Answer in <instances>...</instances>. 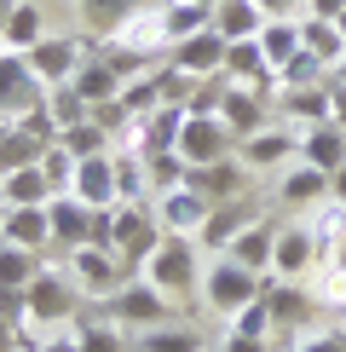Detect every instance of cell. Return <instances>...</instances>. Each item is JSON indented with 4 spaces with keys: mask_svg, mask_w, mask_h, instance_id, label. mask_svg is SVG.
Instances as JSON below:
<instances>
[{
    "mask_svg": "<svg viewBox=\"0 0 346 352\" xmlns=\"http://www.w3.org/2000/svg\"><path fill=\"white\" fill-rule=\"evenodd\" d=\"M139 272L150 277L168 300H191V295H202V243L168 231V237L150 248V260H144Z\"/></svg>",
    "mask_w": 346,
    "mask_h": 352,
    "instance_id": "obj_1",
    "label": "cell"
},
{
    "mask_svg": "<svg viewBox=\"0 0 346 352\" xmlns=\"http://www.w3.org/2000/svg\"><path fill=\"white\" fill-rule=\"evenodd\" d=\"M23 324L29 329H58V324H69V318H81V283L64 272H52V266H41L35 272V283L23 289Z\"/></svg>",
    "mask_w": 346,
    "mask_h": 352,
    "instance_id": "obj_2",
    "label": "cell"
},
{
    "mask_svg": "<svg viewBox=\"0 0 346 352\" xmlns=\"http://www.w3.org/2000/svg\"><path fill=\"white\" fill-rule=\"evenodd\" d=\"M260 289H266V277L237 266L231 254H214L208 266H202V300H208V312H220V318H231L249 300H260Z\"/></svg>",
    "mask_w": 346,
    "mask_h": 352,
    "instance_id": "obj_3",
    "label": "cell"
},
{
    "mask_svg": "<svg viewBox=\"0 0 346 352\" xmlns=\"http://www.w3.org/2000/svg\"><path fill=\"white\" fill-rule=\"evenodd\" d=\"M104 306H110V324H122L127 335H144V329L168 324V312H173V300L150 283V277H127Z\"/></svg>",
    "mask_w": 346,
    "mask_h": 352,
    "instance_id": "obj_4",
    "label": "cell"
},
{
    "mask_svg": "<svg viewBox=\"0 0 346 352\" xmlns=\"http://www.w3.org/2000/svg\"><path fill=\"white\" fill-rule=\"evenodd\" d=\"M110 226H115V237H110V248L122 260H150V248L168 237L162 231V219H156V202H115L110 208Z\"/></svg>",
    "mask_w": 346,
    "mask_h": 352,
    "instance_id": "obj_5",
    "label": "cell"
},
{
    "mask_svg": "<svg viewBox=\"0 0 346 352\" xmlns=\"http://www.w3.org/2000/svg\"><path fill=\"white\" fill-rule=\"evenodd\" d=\"M35 104H47V87L35 81V69H29L23 52L0 47V122H18Z\"/></svg>",
    "mask_w": 346,
    "mask_h": 352,
    "instance_id": "obj_6",
    "label": "cell"
},
{
    "mask_svg": "<svg viewBox=\"0 0 346 352\" xmlns=\"http://www.w3.org/2000/svg\"><path fill=\"white\" fill-rule=\"evenodd\" d=\"M23 58H29V69H35V81L52 93V87H69V81H76V69L86 64V41H81V35H47L41 47H29Z\"/></svg>",
    "mask_w": 346,
    "mask_h": 352,
    "instance_id": "obj_7",
    "label": "cell"
},
{
    "mask_svg": "<svg viewBox=\"0 0 346 352\" xmlns=\"http://www.w3.org/2000/svg\"><path fill=\"white\" fill-rule=\"evenodd\" d=\"M300 156V133L295 127H254L249 139H237V162L249 173H271V168H288Z\"/></svg>",
    "mask_w": 346,
    "mask_h": 352,
    "instance_id": "obj_8",
    "label": "cell"
},
{
    "mask_svg": "<svg viewBox=\"0 0 346 352\" xmlns=\"http://www.w3.org/2000/svg\"><path fill=\"white\" fill-rule=\"evenodd\" d=\"M69 277L81 283V295H98V300H110L115 289L127 283L122 277V254H115V248H98V243L69 248Z\"/></svg>",
    "mask_w": 346,
    "mask_h": 352,
    "instance_id": "obj_9",
    "label": "cell"
},
{
    "mask_svg": "<svg viewBox=\"0 0 346 352\" xmlns=\"http://www.w3.org/2000/svg\"><path fill=\"white\" fill-rule=\"evenodd\" d=\"M179 156L191 168H202V162H220V156H237V139H231V127L220 122V116H191V110H185Z\"/></svg>",
    "mask_w": 346,
    "mask_h": 352,
    "instance_id": "obj_10",
    "label": "cell"
},
{
    "mask_svg": "<svg viewBox=\"0 0 346 352\" xmlns=\"http://www.w3.org/2000/svg\"><path fill=\"white\" fill-rule=\"evenodd\" d=\"M254 219H260V208H254L249 190H242V197H225V202H214V214H208V226L196 231V243L208 248V254H225V248L237 243Z\"/></svg>",
    "mask_w": 346,
    "mask_h": 352,
    "instance_id": "obj_11",
    "label": "cell"
},
{
    "mask_svg": "<svg viewBox=\"0 0 346 352\" xmlns=\"http://www.w3.org/2000/svg\"><path fill=\"white\" fill-rule=\"evenodd\" d=\"M225 47H231V41L220 35V29H196V35L173 41V58H168V64L179 69V76L214 81V76H220V69H225Z\"/></svg>",
    "mask_w": 346,
    "mask_h": 352,
    "instance_id": "obj_12",
    "label": "cell"
},
{
    "mask_svg": "<svg viewBox=\"0 0 346 352\" xmlns=\"http://www.w3.org/2000/svg\"><path fill=\"white\" fill-rule=\"evenodd\" d=\"M260 295H266V306H271V324H277V329H295V335H300V324L317 312V295H312V289H300V277H266Z\"/></svg>",
    "mask_w": 346,
    "mask_h": 352,
    "instance_id": "obj_13",
    "label": "cell"
},
{
    "mask_svg": "<svg viewBox=\"0 0 346 352\" xmlns=\"http://www.w3.org/2000/svg\"><path fill=\"white\" fill-rule=\"evenodd\" d=\"M266 110H271V93L225 81V93H220V122L231 127V139H249L254 127H266Z\"/></svg>",
    "mask_w": 346,
    "mask_h": 352,
    "instance_id": "obj_14",
    "label": "cell"
},
{
    "mask_svg": "<svg viewBox=\"0 0 346 352\" xmlns=\"http://www.w3.org/2000/svg\"><path fill=\"white\" fill-rule=\"evenodd\" d=\"M47 214H52V243H58V248H81V243H93L98 208H93V202H81L76 190L52 197V202H47Z\"/></svg>",
    "mask_w": 346,
    "mask_h": 352,
    "instance_id": "obj_15",
    "label": "cell"
},
{
    "mask_svg": "<svg viewBox=\"0 0 346 352\" xmlns=\"http://www.w3.org/2000/svg\"><path fill=\"white\" fill-rule=\"evenodd\" d=\"M277 110L288 116V127L335 122V87H329V81H312V87H277Z\"/></svg>",
    "mask_w": 346,
    "mask_h": 352,
    "instance_id": "obj_16",
    "label": "cell"
},
{
    "mask_svg": "<svg viewBox=\"0 0 346 352\" xmlns=\"http://www.w3.org/2000/svg\"><path fill=\"white\" fill-rule=\"evenodd\" d=\"M0 237L18 248H52V214L47 202H6V219H0Z\"/></svg>",
    "mask_w": 346,
    "mask_h": 352,
    "instance_id": "obj_17",
    "label": "cell"
},
{
    "mask_svg": "<svg viewBox=\"0 0 346 352\" xmlns=\"http://www.w3.org/2000/svg\"><path fill=\"white\" fill-rule=\"evenodd\" d=\"M208 214H214V202L202 197V190H191V185L156 197V219H162V231H179V237H196V231L208 226Z\"/></svg>",
    "mask_w": 346,
    "mask_h": 352,
    "instance_id": "obj_18",
    "label": "cell"
},
{
    "mask_svg": "<svg viewBox=\"0 0 346 352\" xmlns=\"http://www.w3.org/2000/svg\"><path fill=\"white\" fill-rule=\"evenodd\" d=\"M317 231L300 219V226H283L277 231V260H271V277H306L317 266Z\"/></svg>",
    "mask_w": 346,
    "mask_h": 352,
    "instance_id": "obj_19",
    "label": "cell"
},
{
    "mask_svg": "<svg viewBox=\"0 0 346 352\" xmlns=\"http://www.w3.org/2000/svg\"><path fill=\"white\" fill-rule=\"evenodd\" d=\"M220 76L237 81V87H260V93H271L277 69H271L266 52H260V35H249V41H231V47H225V69H220Z\"/></svg>",
    "mask_w": 346,
    "mask_h": 352,
    "instance_id": "obj_20",
    "label": "cell"
},
{
    "mask_svg": "<svg viewBox=\"0 0 346 352\" xmlns=\"http://www.w3.org/2000/svg\"><path fill=\"white\" fill-rule=\"evenodd\" d=\"M277 197L288 202V208H300V214H306V208H323V202H329V173L295 156V162L283 168V179H277Z\"/></svg>",
    "mask_w": 346,
    "mask_h": 352,
    "instance_id": "obj_21",
    "label": "cell"
},
{
    "mask_svg": "<svg viewBox=\"0 0 346 352\" xmlns=\"http://www.w3.org/2000/svg\"><path fill=\"white\" fill-rule=\"evenodd\" d=\"M69 190H76L81 202H93V208H115V202H122V190H115V151L76 162V185Z\"/></svg>",
    "mask_w": 346,
    "mask_h": 352,
    "instance_id": "obj_22",
    "label": "cell"
},
{
    "mask_svg": "<svg viewBox=\"0 0 346 352\" xmlns=\"http://www.w3.org/2000/svg\"><path fill=\"white\" fill-rule=\"evenodd\" d=\"M300 162H312V168H323V173L346 168V127H341V122H312V127H300Z\"/></svg>",
    "mask_w": 346,
    "mask_h": 352,
    "instance_id": "obj_23",
    "label": "cell"
},
{
    "mask_svg": "<svg viewBox=\"0 0 346 352\" xmlns=\"http://www.w3.org/2000/svg\"><path fill=\"white\" fill-rule=\"evenodd\" d=\"M242 179H249V168L237 162V156H220V162H202L191 168V190H202L208 202H225V197H242Z\"/></svg>",
    "mask_w": 346,
    "mask_h": 352,
    "instance_id": "obj_24",
    "label": "cell"
},
{
    "mask_svg": "<svg viewBox=\"0 0 346 352\" xmlns=\"http://www.w3.org/2000/svg\"><path fill=\"white\" fill-rule=\"evenodd\" d=\"M237 266H249V272H260V277H271V260H277V226H266V219H254L249 231H242L237 243L225 248Z\"/></svg>",
    "mask_w": 346,
    "mask_h": 352,
    "instance_id": "obj_25",
    "label": "cell"
},
{
    "mask_svg": "<svg viewBox=\"0 0 346 352\" xmlns=\"http://www.w3.org/2000/svg\"><path fill=\"white\" fill-rule=\"evenodd\" d=\"M86 29H98V35H115L127 18H139V12H162L168 0H76Z\"/></svg>",
    "mask_w": 346,
    "mask_h": 352,
    "instance_id": "obj_26",
    "label": "cell"
},
{
    "mask_svg": "<svg viewBox=\"0 0 346 352\" xmlns=\"http://www.w3.org/2000/svg\"><path fill=\"white\" fill-rule=\"evenodd\" d=\"M41 41H47V12H41V0H18V6H12V18H6L0 47L29 52V47H41Z\"/></svg>",
    "mask_w": 346,
    "mask_h": 352,
    "instance_id": "obj_27",
    "label": "cell"
},
{
    "mask_svg": "<svg viewBox=\"0 0 346 352\" xmlns=\"http://www.w3.org/2000/svg\"><path fill=\"white\" fill-rule=\"evenodd\" d=\"M69 87H76L86 104H104V98H115V93H122V69H115L104 52H93V58H86V64L76 69V81H69Z\"/></svg>",
    "mask_w": 346,
    "mask_h": 352,
    "instance_id": "obj_28",
    "label": "cell"
},
{
    "mask_svg": "<svg viewBox=\"0 0 346 352\" xmlns=\"http://www.w3.org/2000/svg\"><path fill=\"white\" fill-rule=\"evenodd\" d=\"M162 29H168V47L196 29H214V0H168L162 6Z\"/></svg>",
    "mask_w": 346,
    "mask_h": 352,
    "instance_id": "obj_29",
    "label": "cell"
},
{
    "mask_svg": "<svg viewBox=\"0 0 346 352\" xmlns=\"http://www.w3.org/2000/svg\"><path fill=\"white\" fill-rule=\"evenodd\" d=\"M214 29H220L225 41H249V35L266 29V12H260L254 0H220V6H214Z\"/></svg>",
    "mask_w": 346,
    "mask_h": 352,
    "instance_id": "obj_30",
    "label": "cell"
},
{
    "mask_svg": "<svg viewBox=\"0 0 346 352\" xmlns=\"http://www.w3.org/2000/svg\"><path fill=\"white\" fill-rule=\"evenodd\" d=\"M133 352H208V341L191 324H156V329L133 335Z\"/></svg>",
    "mask_w": 346,
    "mask_h": 352,
    "instance_id": "obj_31",
    "label": "cell"
},
{
    "mask_svg": "<svg viewBox=\"0 0 346 352\" xmlns=\"http://www.w3.org/2000/svg\"><path fill=\"white\" fill-rule=\"evenodd\" d=\"M260 52H266L271 69H283L288 58L300 52V18H266V29H260Z\"/></svg>",
    "mask_w": 346,
    "mask_h": 352,
    "instance_id": "obj_32",
    "label": "cell"
},
{
    "mask_svg": "<svg viewBox=\"0 0 346 352\" xmlns=\"http://www.w3.org/2000/svg\"><path fill=\"white\" fill-rule=\"evenodd\" d=\"M52 144H41L35 133H23L18 122L6 127V139H0V173H18V168H41V156H47Z\"/></svg>",
    "mask_w": 346,
    "mask_h": 352,
    "instance_id": "obj_33",
    "label": "cell"
},
{
    "mask_svg": "<svg viewBox=\"0 0 346 352\" xmlns=\"http://www.w3.org/2000/svg\"><path fill=\"white\" fill-rule=\"evenodd\" d=\"M144 173H150V202H156V197H168V190H179L191 179V162L179 151H150L144 156Z\"/></svg>",
    "mask_w": 346,
    "mask_h": 352,
    "instance_id": "obj_34",
    "label": "cell"
},
{
    "mask_svg": "<svg viewBox=\"0 0 346 352\" xmlns=\"http://www.w3.org/2000/svg\"><path fill=\"white\" fill-rule=\"evenodd\" d=\"M0 202H52V179H47V168L0 173Z\"/></svg>",
    "mask_w": 346,
    "mask_h": 352,
    "instance_id": "obj_35",
    "label": "cell"
},
{
    "mask_svg": "<svg viewBox=\"0 0 346 352\" xmlns=\"http://www.w3.org/2000/svg\"><path fill=\"white\" fill-rule=\"evenodd\" d=\"M58 144H64V151L76 156V162L115 151V139H110V127H104V122H76V127H64V133H58Z\"/></svg>",
    "mask_w": 346,
    "mask_h": 352,
    "instance_id": "obj_36",
    "label": "cell"
},
{
    "mask_svg": "<svg viewBox=\"0 0 346 352\" xmlns=\"http://www.w3.org/2000/svg\"><path fill=\"white\" fill-rule=\"evenodd\" d=\"M300 47L317 52L323 64H335V58L346 52V35H341V23H335V18H300Z\"/></svg>",
    "mask_w": 346,
    "mask_h": 352,
    "instance_id": "obj_37",
    "label": "cell"
},
{
    "mask_svg": "<svg viewBox=\"0 0 346 352\" xmlns=\"http://www.w3.org/2000/svg\"><path fill=\"white\" fill-rule=\"evenodd\" d=\"M35 272H41L35 248H18V243L0 237V289H29V283H35Z\"/></svg>",
    "mask_w": 346,
    "mask_h": 352,
    "instance_id": "obj_38",
    "label": "cell"
},
{
    "mask_svg": "<svg viewBox=\"0 0 346 352\" xmlns=\"http://www.w3.org/2000/svg\"><path fill=\"white\" fill-rule=\"evenodd\" d=\"M47 110H52L58 133H64V127H76V122H93V104H86L76 87H52V93H47Z\"/></svg>",
    "mask_w": 346,
    "mask_h": 352,
    "instance_id": "obj_39",
    "label": "cell"
},
{
    "mask_svg": "<svg viewBox=\"0 0 346 352\" xmlns=\"http://www.w3.org/2000/svg\"><path fill=\"white\" fill-rule=\"evenodd\" d=\"M312 81H329V64H323L317 52H306V47H300V52L277 69V87H312Z\"/></svg>",
    "mask_w": 346,
    "mask_h": 352,
    "instance_id": "obj_40",
    "label": "cell"
},
{
    "mask_svg": "<svg viewBox=\"0 0 346 352\" xmlns=\"http://www.w3.org/2000/svg\"><path fill=\"white\" fill-rule=\"evenodd\" d=\"M76 341H81V352H127V329L104 318V324H81Z\"/></svg>",
    "mask_w": 346,
    "mask_h": 352,
    "instance_id": "obj_41",
    "label": "cell"
},
{
    "mask_svg": "<svg viewBox=\"0 0 346 352\" xmlns=\"http://www.w3.org/2000/svg\"><path fill=\"white\" fill-rule=\"evenodd\" d=\"M231 329H237V335H266V341H271V335H277V324H271L266 295H260V300H249L242 312H231Z\"/></svg>",
    "mask_w": 346,
    "mask_h": 352,
    "instance_id": "obj_42",
    "label": "cell"
},
{
    "mask_svg": "<svg viewBox=\"0 0 346 352\" xmlns=\"http://www.w3.org/2000/svg\"><path fill=\"white\" fill-rule=\"evenodd\" d=\"M41 168H47V179H52V197H64V190L76 185V156H69L64 144H52V151L41 156Z\"/></svg>",
    "mask_w": 346,
    "mask_h": 352,
    "instance_id": "obj_43",
    "label": "cell"
},
{
    "mask_svg": "<svg viewBox=\"0 0 346 352\" xmlns=\"http://www.w3.org/2000/svg\"><path fill=\"white\" fill-rule=\"evenodd\" d=\"M288 352H346V329H306L288 341Z\"/></svg>",
    "mask_w": 346,
    "mask_h": 352,
    "instance_id": "obj_44",
    "label": "cell"
},
{
    "mask_svg": "<svg viewBox=\"0 0 346 352\" xmlns=\"http://www.w3.org/2000/svg\"><path fill=\"white\" fill-rule=\"evenodd\" d=\"M266 18H306V0H254Z\"/></svg>",
    "mask_w": 346,
    "mask_h": 352,
    "instance_id": "obj_45",
    "label": "cell"
},
{
    "mask_svg": "<svg viewBox=\"0 0 346 352\" xmlns=\"http://www.w3.org/2000/svg\"><path fill=\"white\" fill-rule=\"evenodd\" d=\"M220 352H271V341H266V335H237V329H231Z\"/></svg>",
    "mask_w": 346,
    "mask_h": 352,
    "instance_id": "obj_46",
    "label": "cell"
},
{
    "mask_svg": "<svg viewBox=\"0 0 346 352\" xmlns=\"http://www.w3.org/2000/svg\"><path fill=\"white\" fill-rule=\"evenodd\" d=\"M29 341H23V324L18 318H0V352H23Z\"/></svg>",
    "mask_w": 346,
    "mask_h": 352,
    "instance_id": "obj_47",
    "label": "cell"
},
{
    "mask_svg": "<svg viewBox=\"0 0 346 352\" xmlns=\"http://www.w3.org/2000/svg\"><path fill=\"white\" fill-rule=\"evenodd\" d=\"M346 0H306V18H341Z\"/></svg>",
    "mask_w": 346,
    "mask_h": 352,
    "instance_id": "obj_48",
    "label": "cell"
},
{
    "mask_svg": "<svg viewBox=\"0 0 346 352\" xmlns=\"http://www.w3.org/2000/svg\"><path fill=\"white\" fill-rule=\"evenodd\" d=\"M41 352H81V341H76V335H52V341L41 346Z\"/></svg>",
    "mask_w": 346,
    "mask_h": 352,
    "instance_id": "obj_49",
    "label": "cell"
},
{
    "mask_svg": "<svg viewBox=\"0 0 346 352\" xmlns=\"http://www.w3.org/2000/svg\"><path fill=\"white\" fill-rule=\"evenodd\" d=\"M329 197H335V202H346V168H335V173H329Z\"/></svg>",
    "mask_w": 346,
    "mask_h": 352,
    "instance_id": "obj_50",
    "label": "cell"
},
{
    "mask_svg": "<svg viewBox=\"0 0 346 352\" xmlns=\"http://www.w3.org/2000/svg\"><path fill=\"white\" fill-rule=\"evenodd\" d=\"M329 87H335V122L346 127V87H341V81H329Z\"/></svg>",
    "mask_w": 346,
    "mask_h": 352,
    "instance_id": "obj_51",
    "label": "cell"
},
{
    "mask_svg": "<svg viewBox=\"0 0 346 352\" xmlns=\"http://www.w3.org/2000/svg\"><path fill=\"white\" fill-rule=\"evenodd\" d=\"M329 81H341V87H346V52L335 58V64H329Z\"/></svg>",
    "mask_w": 346,
    "mask_h": 352,
    "instance_id": "obj_52",
    "label": "cell"
},
{
    "mask_svg": "<svg viewBox=\"0 0 346 352\" xmlns=\"http://www.w3.org/2000/svg\"><path fill=\"white\" fill-rule=\"evenodd\" d=\"M12 6H18V0H0V35H6V18H12Z\"/></svg>",
    "mask_w": 346,
    "mask_h": 352,
    "instance_id": "obj_53",
    "label": "cell"
},
{
    "mask_svg": "<svg viewBox=\"0 0 346 352\" xmlns=\"http://www.w3.org/2000/svg\"><path fill=\"white\" fill-rule=\"evenodd\" d=\"M335 272H346V237L335 243Z\"/></svg>",
    "mask_w": 346,
    "mask_h": 352,
    "instance_id": "obj_54",
    "label": "cell"
},
{
    "mask_svg": "<svg viewBox=\"0 0 346 352\" xmlns=\"http://www.w3.org/2000/svg\"><path fill=\"white\" fill-rule=\"evenodd\" d=\"M335 23H341V35H346V12H341V18H335Z\"/></svg>",
    "mask_w": 346,
    "mask_h": 352,
    "instance_id": "obj_55",
    "label": "cell"
},
{
    "mask_svg": "<svg viewBox=\"0 0 346 352\" xmlns=\"http://www.w3.org/2000/svg\"><path fill=\"white\" fill-rule=\"evenodd\" d=\"M0 219H6V202H0Z\"/></svg>",
    "mask_w": 346,
    "mask_h": 352,
    "instance_id": "obj_56",
    "label": "cell"
},
{
    "mask_svg": "<svg viewBox=\"0 0 346 352\" xmlns=\"http://www.w3.org/2000/svg\"><path fill=\"white\" fill-rule=\"evenodd\" d=\"M23 352H41V346H23Z\"/></svg>",
    "mask_w": 346,
    "mask_h": 352,
    "instance_id": "obj_57",
    "label": "cell"
}]
</instances>
